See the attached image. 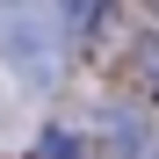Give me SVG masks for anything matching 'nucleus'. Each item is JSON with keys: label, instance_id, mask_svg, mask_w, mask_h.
<instances>
[{"label": "nucleus", "instance_id": "1", "mask_svg": "<svg viewBox=\"0 0 159 159\" xmlns=\"http://www.w3.org/2000/svg\"><path fill=\"white\" fill-rule=\"evenodd\" d=\"M65 29H72V15L7 7V15H0V72H7L22 94H51V87L65 80V65H72Z\"/></svg>", "mask_w": 159, "mask_h": 159}, {"label": "nucleus", "instance_id": "2", "mask_svg": "<svg viewBox=\"0 0 159 159\" xmlns=\"http://www.w3.org/2000/svg\"><path fill=\"white\" fill-rule=\"evenodd\" d=\"M94 130H101V145H109V159H159V123L145 109H130V101H101Z\"/></svg>", "mask_w": 159, "mask_h": 159}, {"label": "nucleus", "instance_id": "3", "mask_svg": "<svg viewBox=\"0 0 159 159\" xmlns=\"http://www.w3.org/2000/svg\"><path fill=\"white\" fill-rule=\"evenodd\" d=\"M36 152H43V159H87L80 130H65V123H58V130H43V145H36Z\"/></svg>", "mask_w": 159, "mask_h": 159}]
</instances>
